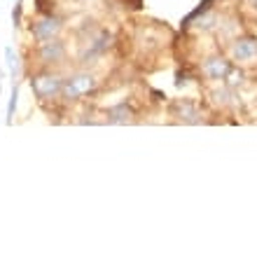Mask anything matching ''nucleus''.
Listing matches in <instances>:
<instances>
[{
  "label": "nucleus",
  "instance_id": "nucleus-13",
  "mask_svg": "<svg viewBox=\"0 0 257 257\" xmlns=\"http://www.w3.org/2000/svg\"><path fill=\"white\" fill-rule=\"evenodd\" d=\"M17 98H19V87L14 84V87H12V96H10V103H7V117H5V122H7V124H12V119H14V110H17Z\"/></svg>",
  "mask_w": 257,
  "mask_h": 257
},
{
  "label": "nucleus",
  "instance_id": "nucleus-8",
  "mask_svg": "<svg viewBox=\"0 0 257 257\" xmlns=\"http://www.w3.org/2000/svg\"><path fill=\"white\" fill-rule=\"evenodd\" d=\"M171 112H173V117H178V119L185 122V124H199L201 122L199 108H196V103L190 101V98H178V101H173L171 103Z\"/></svg>",
  "mask_w": 257,
  "mask_h": 257
},
{
  "label": "nucleus",
  "instance_id": "nucleus-7",
  "mask_svg": "<svg viewBox=\"0 0 257 257\" xmlns=\"http://www.w3.org/2000/svg\"><path fill=\"white\" fill-rule=\"evenodd\" d=\"M38 59L45 66H56L66 59V45L59 38H52L47 42H38Z\"/></svg>",
  "mask_w": 257,
  "mask_h": 257
},
{
  "label": "nucleus",
  "instance_id": "nucleus-4",
  "mask_svg": "<svg viewBox=\"0 0 257 257\" xmlns=\"http://www.w3.org/2000/svg\"><path fill=\"white\" fill-rule=\"evenodd\" d=\"M63 28V21L56 14H42L40 19H35L31 24V35L35 42H47L52 38H59Z\"/></svg>",
  "mask_w": 257,
  "mask_h": 257
},
{
  "label": "nucleus",
  "instance_id": "nucleus-3",
  "mask_svg": "<svg viewBox=\"0 0 257 257\" xmlns=\"http://www.w3.org/2000/svg\"><path fill=\"white\" fill-rule=\"evenodd\" d=\"M229 59L238 66H252L257 63V38L252 35H241L229 42Z\"/></svg>",
  "mask_w": 257,
  "mask_h": 257
},
{
  "label": "nucleus",
  "instance_id": "nucleus-15",
  "mask_svg": "<svg viewBox=\"0 0 257 257\" xmlns=\"http://www.w3.org/2000/svg\"><path fill=\"white\" fill-rule=\"evenodd\" d=\"M124 3H128V0H124ZM141 3L143 0H134V10H141Z\"/></svg>",
  "mask_w": 257,
  "mask_h": 257
},
{
  "label": "nucleus",
  "instance_id": "nucleus-2",
  "mask_svg": "<svg viewBox=\"0 0 257 257\" xmlns=\"http://www.w3.org/2000/svg\"><path fill=\"white\" fill-rule=\"evenodd\" d=\"M31 91H33L35 98H38L40 103L61 98L63 77L59 73H54V70H42V73H35L33 77H31Z\"/></svg>",
  "mask_w": 257,
  "mask_h": 257
},
{
  "label": "nucleus",
  "instance_id": "nucleus-5",
  "mask_svg": "<svg viewBox=\"0 0 257 257\" xmlns=\"http://www.w3.org/2000/svg\"><path fill=\"white\" fill-rule=\"evenodd\" d=\"M87 42L89 45H87V49L82 52L80 61L82 63H94L98 56H103L110 49V45H112V33L105 31V28H101V31H96V35H91Z\"/></svg>",
  "mask_w": 257,
  "mask_h": 257
},
{
  "label": "nucleus",
  "instance_id": "nucleus-1",
  "mask_svg": "<svg viewBox=\"0 0 257 257\" xmlns=\"http://www.w3.org/2000/svg\"><path fill=\"white\" fill-rule=\"evenodd\" d=\"M96 89H98V80H96V75L89 73V70H77V73L63 77L61 98L66 103H75V101H80V98H84V96L94 94Z\"/></svg>",
  "mask_w": 257,
  "mask_h": 257
},
{
  "label": "nucleus",
  "instance_id": "nucleus-12",
  "mask_svg": "<svg viewBox=\"0 0 257 257\" xmlns=\"http://www.w3.org/2000/svg\"><path fill=\"white\" fill-rule=\"evenodd\" d=\"M5 63H7V70L12 73V77H17V73H19V61H17V54L12 52V47H5Z\"/></svg>",
  "mask_w": 257,
  "mask_h": 257
},
{
  "label": "nucleus",
  "instance_id": "nucleus-9",
  "mask_svg": "<svg viewBox=\"0 0 257 257\" xmlns=\"http://www.w3.org/2000/svg\"><path fill=\"white\" fill-rule=\"evenodd\" d=\"M108 122L110 124H128V122H134V110H131V105H128L126 101L112 105V108L108 110Z\"/></svg>",
  "mask_w": 257,
  "mask_h": 257
},
{
  "label": "nucleus",
  "instance_id": "nucleus-10",
  "mask_svg": "<svg viewBox=\"0 0 257 257\" xmlns=\"http://www.w3.org/2000/svg\"><path fill=\"white\" fill-rule=\"evenodd\" d=\"M224 84L229 89H241L245 84V70L238 66H231L229 73L224 75Z\"/></svg>",
  "mask_w": 257,
  "mask_h": 257
},
{
  "label": "nucleus",
  "instance_id": "nucleus-11",
  "mask_svg": "<svg viewBox=\"0 0 257 257\" xmlns=\"http://www.w3.org/2000/svg\"><path fill=\"white\" fill-rule=\"evenodd\" d=\"M213 3H215V0H201V3H199V7H196L194 12H190V17H187V19L183 21V28H190L192 24H194L196 19H199V17H201V14H206L210 10V5H213Z\"/></svg>",
  "mask_w": 257,
  "mask_h": 257
},
{
  "label": "nucleus",
  "instance_id": "nucleus-6",
  "mask_svg": "<svg viewBox=\"0 0 257 257\" xmlns=\"http://www.w3.org/2000/svg\"><path fill=\"white\" fill-rule=\"evenodd\" d=\"M231 66H234L231 59H227V56H222V54H213V56H208V59H203L201 75L208 82H220V80H224V75L229 73Z\"/></svg>",
  "mask_w": 257,
  "mask_h": 257
},
{
  "label": "nucleus",
  "instance_id": "nucleus-16",
  "mask_svg": "<svg viewBox=\"0 0 257 257\" xmlns=\"http://www.w3.org/2000/svg\"><path fill=\"white\" fill-rule=\"evenodd\" d=\"M245 3H248V5H250L252 10H255V12H257V0H245Z\"/></svg>",
  "mask_w": 257,
  "mask_h": 257
},
{
  "label": "nucleus",
  "instance_id": "nucleus-14",
  "mask_svg": "<svg viewBox=\"0 0 257 257\" xmlns=\"http://www.w3.org/2000/svg\"><path fill=\"white\" fill-rule=\"evenodd\" d=\"M12 19H14V26H21V3H17V7H14Z\"/></svg>",
  "mask_w": 257,
  "mask_h": 257
}]
</instances>
